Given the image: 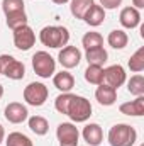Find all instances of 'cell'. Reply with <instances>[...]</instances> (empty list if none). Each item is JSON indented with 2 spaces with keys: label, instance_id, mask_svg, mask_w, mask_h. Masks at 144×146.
<instances>
[{
  "label": "cell",
  "instance_id": "6da1fadb",
  "mask_svg": "<svg viewBox=\"0 0 144 146\" xmlns=\"http://www.w3.org/2000/svg\"><path fill=\"white\" fill-rule=\"evenodd\" d=\"M39 41L46 48L59 49L70 42V31L65 26H46L39 33Z\"/></svg>",
  "mask_w": 144,
  "mask_h": 146
},
{
  "label": "cell",
  "instance_id": "7a4b0ae2",
  "mask_svg": "<svg viewBox=\"0 0 144 146\" xmlns=\"http://www.w3.org/2000/svg\"><path fill=\"white\" fill-rule=\"evenodd\" d=\"M107 141L110 146H134L137 141V131L131 124H114L108 129Z\"/></svg>",
  "mask_w": 144,
  "mask_h": 146
},
{
  "label": "cell",
  "instance_id": "3957f363",
  "mask_svg": "<svg viewBox=\"0 0 144 146\" xmlns=\"http://www.w3.org/2000/svg\"><path fill=\"white\" fill-rule=\"evenodd\" d=\"M92 112H93V107H92L88 99L73 94L70 106H68V110H66V115L71 119L73 122H87L90 119Z\"/></svg>",
  "mask_w": 144,
  "mask_h": 146
},
{
  "label": "cell",
  "instance_id": "277c9868",
  "mask_svg": "<svg viewBox=\"0 0 144 146\" xmlns=\"http://www.w3.org/2000/svg\"><path fill=\"white\" fill-rule=\"evenodd\" d=\"M32 70L41 78H49L56 73V60L48 51H36L32 54Z\"/></svg>",
  "mask_w": 144,
  "mask_h": 146
},
{
  "label": "cell",
  "instance_id": "5b68a950",
  "mask_svg": "<svg viewBox=\"0 0 144 146\" xmlns=\"http://www.w3.org/2000/svg\"><path fill=\"white\" fill-rule=\"evenodd\" d=\"M22 97H24V100H26L27 106L41 107V106L46 104V100H48V97H49V90H48V87H46L44 83H41V82H32V83H29V85L24 88Z\"/></svg>",
  "mask_w": 144,
  "mask_h": 146
},
{
  "label": "cell",
  "instance_id": "8992f818",
  "mask_svg": "<svg viewBox=\"0 0 144 146\" xmlns=\"http://www.w3.org/2000/svg\"><path fill=\"white\" fill-rule=\"evenodd\" d=\"M0 73L9 80H22L26 76V66L22 61L10 54H0Z\"/></svg>",
  "mask_w": 144,
  "mask_h": 146
},
{
  "label": "cell",
  "instance_id": "52a82bcc",
  "mask_svg": "<svg viewBox=\"0 0 144 146\" xmlns=\"http://www.w3.org/2000/svg\"><path fill=\"white\" fill-rule=\"evenodd\" d=\"M56 138L59 146H78L80 131L73 122H61L56 127Z\"/></svg>",
  "mask_w": 144,
  "mask_h": 146
},
{
  "label": "cell",
  "instance_id": "ba28073f",
  "mask_svg": "<svg viewBox=\"0 0 144 146\" xmlns=\"http://www.w3.org/2000/svg\"><path fill=\"white\" fill-rule=\"evenodd\" d=\"M12 34H14V46L20 51H29L36 42V33L29 24H24L14 29Z\"/></svg>",
  "mask_w": 144,
  "mask_h": 146
},
{
  "label": "cell",
  "instance_id": "9c48e42d",
  "mask_svg": "<svg viewBox=\"0 0 144 146\" xmlns=\"http://www.w3.org/2000/svg\"><path fill=\"white\" fill-rule=\"evenodd\" d=\"M58 61L59 65L65 68V70H71V68H76L81 61V51L76 48V46H70L66 44L65 48L59 49L58 53Z\"/></svg>",
  "mask_w": 144,
  "mask_h": 146
},
{
  "label": "cell",
  "instance_id": "30bf717a",
  "mask_svg": "<svg viewBox=\"0 0 144 146\" xmlns=\"http://www.w3.org/2000/svg\"><path fill=\"white\" fill-rule=\"evenodd\" d=\"M127 80V73L122 65H110L107 68H104V83H107L112 88H119L126 83Z\"/></svg>",
  "mask_w": 144,
  "mask_h": 146
},
{
  "label": "cell",
  "instance_id": "8fae6325",
  "mask_svg": "<svg viewBox=\"0 0 144 146\" xmlns=\"http://www.w3.org/2000/svg\"><path fill=\"white\" fill-rule=\"evenodd\" d=\"M3 115L12 124H22L24 121H27L29 110H27V107L24 104H20V102H10L5 107V110H3Z\"/></svg>",
  "mask_w": 144,
  "mask_h": 146
},
{
  "label": "cell",
  "instance_id": "7c38bea8",
  "mask_svg": "<svg viewBox=\"0 0 144 146\" xmlns=\"http://www.w3.org/2000/svg\"><path fill=\"white\" fill-rule=\"evenodd\" d=\"M119 22L124 29H136L141 26V12L137 9L131 7H124L119 14Z\"/></svg>",
  "mask_w": 144,
  "mask_h": 146
},
{
  "label": "cell",
  "instance_id": "4fadbf2b",
  "mask_svg": "<svg viewBox=\"0 0 144 146\" xmlns=\"http://www.w3.org/2000/svg\"><path fill=\"white\" fill-rule=\"evenodd\" d=\"M81 136H83V139H85L90 146H100L102 141H104V129H102L100 124L90 122V124H87V126L83 127Z\"/></svg>",
  "mask_w": 144,
  "mask_h": 146
},
{
  "label": "cell",
  "instance_id": "5bb4252c",
  "mask_svg": "<svg viewBox=\"0 0 144 146\" xmlns=\"http://www.w3.org/2000/svg\"><path fill=\"white\" fill-rule=\"evenodd\" d=\"M95 99L98 100L100 106H104V107H110V106H114L115 100H117V90L112 88V87H108L107 83H100V85H97Z\"/></svg>",
  "mask_w": 144,
  "mask_h": 146
},
{
  "label": "cell",
  "instance_id": "9a60e30c",
  "mask_svg": "<svg viewBox=\"0 0 144 146\" xmlns=\"http://www.w3.org/2000/svg\"><path fill=\"white\" fill-rule=\"evenodd\" d=\"M119 110H120V114L131 115V117H141V115H144V95L136 97L134 100L120 104Z\"/></svg>",
  "mask_w": 144,
  "mask_h": 146
},
{
  "label": "cell",
  "instance_id": "2e32d148",
  "mask_svg": "<svg viewBox=\"0 0 144 146\" xmlns=\"http://www.w3.org/2000/svg\"><path fill=\"white\" fill-rule=\"evenodd\" d=\"M53 85L61 92H71V88L75 87V76L68 70H61V72L53 75Z\"/></svg>",
  "mask_w": 144,
  "mask_h": 146
},
{
  "label": "cell",
  "instance_id": "e0dca14e",
  "mask_svg": "<svg viewBox=\"0 0 144 146\" xmlns=\"http://www.w3.org/2000/svg\"><path fill=\"white\" fill-rule=\"evenodd\" d=\"M83 21H85L90 27H98V26H102L104 21H105V10H104L98 3H93V5L88 9V12L85 14Z\"/></svg>",
  "mask_w": 144,
  "mask_h": 146
},
{
  "label": "cell",
  "instance_id": "ac0fdd59",
  "mask_svg": "<svg viewBox=\"0 0 144 146\" xmlns=\"http://www.w3.org/2000/svg\"><path fill=\"white\" fill-rule=\"evenodd\" d=\"M85 60L88 61V65H97V66H104L108 60V53L104 46L100 48H93L85 51Z\"/></svg>",
  "mask_w": 144,
  "mask_h": 146
},
{
  "label": "cell",
  "instance_id": "d6986e66",
  "mask_svg": "<svg viewBox=\"0 0 144 146\" xmlns=\"http://www.w3.org/2000/svg\"><path fill=\"white\" fill-rule=\"evenodd\" d=\"M127 42H129V36H127L126 31H122V29H114V31L108 33L107 44L110 48H114V49H124V48L127 46Z\"/></svg>",
  "mask_w": 144,
  "mask_h": 146
},
{
  "label": "cell",
  "instance_id": "ffe728a7",
  "mask_svg": "<svg viewBox=\"0 0 144 146\" xmlns=\"http://www.w3.org/2000/svg\"><path fill=\"white\" fill-rule=\"evenodd\" d=\"M27 124H29V129H31L36 136H44V134H48V131H49V122H48V119L42 117V115L27 117Z\"/></svg>",
  "mask_w": 144,
  "mask_h": 146
},
{
  "label": "cell",
  "instance_id": "44dd1931",
  "mask_svg": "<svg viewBox=\"0 0 144 146\" xmlns=\"http://www.w3.org/2000/svg\"><path fill=\"white\" fill-rule=\"evenodd\" d=\"M93 0H70V12L75 19H81L85 17V14L88 12V9L93 5Z\"/></svg>",
  "mask_w": 144,
  "mask_h": 146
},
{
  "label": "cell",
  "instance_id": "7402d4cb",
  "mask_svg": "<svg viewBox=\"0 0 144 146\" xmlns=\"http://www.w3.org/2000/svg\"><path fill=\"white\" fill-rule=\"evenodd\" d=\"M81 46L85 48V51L93 49V48H100V46H104V36L100 33L90 31L81 37Z\"/></svg>",
  "mask_w": 144,
  "mask_h": 146
},
{
  "label": "cell",
  "instance_id": "603a6c76",
  "mask_svg": "<svg viewBox=\"0 0 144 146\" xmlns=\"http://www.w3.org/2000/svg\"><path fill=\"white\" fill-rule=\"evenodd\" d=\"M85 80L92 85H100L104 83V66H97V65H88V68L85 70Z\"/></svg>",
  "mask_w": 144,
  "mask_h": 146
},
{
  "label": "cell",
  "instance_id": "cb8c5ba5",
  "mask_svg": "<svg viewBox=\"0 0 144 146\" xmlns=\"http://www.w3.org/2000/svg\"><path fill=\"white\" fill-rule=\"evenodd\" d=\"M127 92L134 97L144 95V76L143 75H132L127 82Z\"/></svg>",
  "mask_w": 144,
  "mask_h": 146
},
{
  "label": "cell",
  "instance_id": "d4e9b609",
  "mask_svg": "<svg viewBox=\"0 0 144 146\" xmlns=\"http://www.w3.org/2000/svg\"><path fill=\"white\" fill-rule=\"evenodd\" d=\"M5 146H34V145H32L29 136H26L19 131H14L5 138Z\"/></svg>",
  "mask_w": 144,
  "mask_h": 146
},
{
  "label": "cell",
  "instance_id": "484cf974",
  "mask_svg": "<svg viewBox=\"0 0 144 146\" xmlns=\"http://www.w3.org/2000/svg\"><path fill=\"white\" fill-rule=\"evenodd\" d=\"M2 10L7 15L12 14H19V12H26V3L24 0H2Z\"/></svg>",
  "mask_w": 144,
  "mask_h": 146
},
{
  "label": "cell",
  "instance_id": "4316f807",
  "mask_svg": "<svg viewBox=\"0 0 144 146\" xmlns=\"http://www.w3.org/2000/svg\"><path fill=\"white\" fill-rule=\"evenodd\" d=\"M129 70L134 73H141L144 70V46H141L131 58H129V63H127Z\"/></svg>",
  "mask_w": 144,
  "mask_h": 146
},
{
  "label": "cell",
  "instance_id": "83f0119b",
  "mask_svg": "<svg viewBox=\"0 0 144 146\" xmlns=\"http://www.w3.org/2000/svg\"><path fill=\"white\" fill-rule=\"evenodd\" d=\"M5 24L9 29H17L24 24H27V14L26 12H19V14H12V15H7L5 17Z\"/></svg>",
  "mask_w": 144,
  "mask_h": 146
},
{
  "label": "cell",
  "instance_id": "f1b7e54d",
  "mask_svg": "<svg viewBox=\"0 0 144 146\" xmlns=\"http://www.w3.org/2000/svg\"><path fill=\"white\" fill-rule=\"evenodd\" d=\"M73 94L71 92H65V94H59L54 100V109L58 110L59 114H65L66 115V110H68V106H70V100H71Z\"/></svg>",
  "mask_w": 144,
  "mask_h": 146
},
{
  "label": "cell",
  "instance_id": "f546056e",
  "mask_svg": "<svg viewBox=\"0 0 144 146\" xmlns=\"http://www.w3.org/2000/svg\"><path fill=\"white\" fill-rule=\"evenodd\" d=\"M120 3H122V0H100V7L104 9V10H114V9H117V7H120Z\"/></svg>",
  "mask_w": 144,
  "mask_h": 146
},
{
  "label": "cell",
  "instance_id": "4dcf8cb0",
  "mask_svg": "<svg viewBox=\"0 0 144 146\" xmlns=\"http://www.w3.org/2000/svg\"><path fill=\"white\" fill-rule=\"evenodd\" d=\"M132 7L134 9H144V0H132Z\"/></svg>",
  "mask_w": 144,
  "mask_h": 146
},
{
  "label": "cell",
  "instance_id": "1f68e13d",
  "mask_svg": "<svg viewBox=\"0 0 144 146\" xmlns=\"http://www.w3.org/2000/svg\"><path fill=\"white\" fill-rule=\"evenodd\" d=\"M5 141V129H3V126L0 124V145Z\"/></svg>",
  "mask_w": 144,
  "mask_h": 146
},
{
  "label": "cell",
  "instance_id": "d6a6232c",
  "mask_svg": "<svg viewBox=\"0 0 144 146\" xmlns=\"http://www.w3.org/2000/svg\"><path fill=\"white\" fill-rule=\"evenodd\" d=\"M53 3H56V5H65V3H70V0H51Z\"/></svg>",
  "mask_w": 144,
  "mask_h": 146
},
{
  "label": "cell",
  "instance_id": "836d02e7",
  "mask_svg": "<svg viewBox=\"0 0 144 146\" xmlns=\"http://www.w3.org/2000/svg\"><path fill=\"white\" fill-rule=\"evenodd\" d=\"M2 97H3V85L0 83V99H2Z\"/></svg>",
  "mask_w": 144,
  "mask_h": 146
},
{
  "label": "cell",
  "instance_id": "e575fe53",
  "mask_svg": "<svg viewBox=\"0 0 144 146\" xmlns=\"http://www.w3.org/2000/svg\"><path fill=\"white\" fill-rule=\"evenodd\" d=\"M141 146H144V145H141Z\"/></svg>",
  "mask_w": 144,
  "mask_h": 146
}]
</instances>
